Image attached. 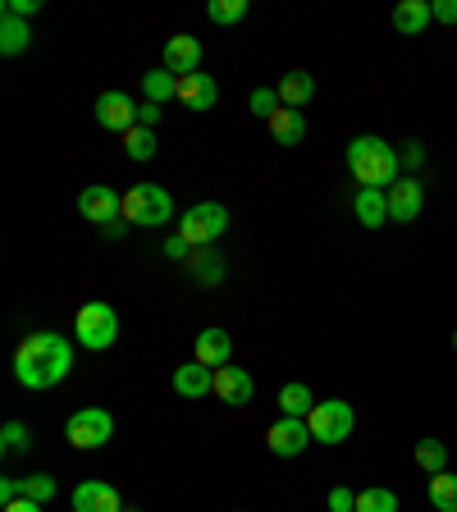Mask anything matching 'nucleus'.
Returning a JSON list of instances; mask_svg holds the SVG:
<instances>
[{"mask_svg":"<svg viewBox=\"0 0 457 512\" xmlns=\"http://www.w3.org/2000/svg\"><path fill=\"white\" fill-rule=\"evenodd\" d=\"M206 14H211V23L229 28V23L247 19V0H211V5H206Z\"/></svg>","mask_w":457,"mask_h":512,"instance_id":"c756f323","label":"nucleus"},{"mask_svg":"<svg viewBox=\"0 0 457 512\" xmlns=\"http://www.w3.org/2000/svg\"><path fill=\"white\" fill-rule=\"evenodd\" d=\"M142 96L147 101H156V106H165V101H179V78L160 64V69H151V74H142Z\"/></svg>","mask_w":457,"mask_h":512,"instance_id":"4be33fe9","label":"nucleus"},{"mask_svg":"<svg viewBox=\"0 0 457 512\" xmlns=\"http://www.w3.org/2000/svg\"><path fill=\"white\" fill-rule=\"evenodd\" d=\"M69 503H74V512H124L119 490L115 485H106V480H83Z\"/></svg>","mask_w":457,"mask_h":512,"instance_id":"ddd939ff","label":"nucleus"},{"mask_svg":"<svg viewBox=\"0 0 457 512\" xmlns=\"http://www.w3.org/2000/svg\"><path fill=\"white\" fill-rule=\"evenodd\" d=\"M192 252H197V247H192V243H183L179 234H174L170 243H165V256H170V261H192Z\"/></svg>","mask_w":457,"mask_h":512,"instance_id":"c9c22d12","label":"nucleus"},{"mask_svg":"<svg viewBox=\"0 0 457 512\" xmlns=\"http://www.w3.org/2000/svg\"><path fill=\"white\" fill-rule=\"evenodd\" d=\"M138 124L142 128H156L160 124V106H156V101H142V106H138Z\"/></svg>","mask_w":457,"mask_h":512,"instance_id":"4c0bfd02","label":"nucleus"},{"mask_svg":"<svg viewBox=\"0 0 457 512\" xmlns=\"http://www.w3.org/2000/svg\"><path fill=\"white\" fill-rule=\"evenodd\" d=\"M270 124V138L275 142H284V147H298L302 138H307V119H302V110H288V106H279L275 115L266 119Z\"/></svg>","mask_w":457,"mask_h":512,"instance_id":"aec40b11","label":"nucleus"},{"mask_svg":"<svg viewBox=\"0 0 457 512\" xmlns=\"http://www.w3.org/2000/svg\"><path fill=\"white\" fill-rule=\"evenodd\" d=\"M64 435H69L74 448H106L110 435H115V416L106 407H83V412L64 421Z\"/></svg>","mask_w":457,"mask_h":512,"instance_id":"0eeeda50","label":"nucleus"},{"mask_svg":"<svg viewBox=\"0 0 457 512\" xmlns=\"http://www.w3.org/2000/svg\"><path fill=\"white\" fill-rule=\"evenodd\" d=\"M435 19L439 23H457V0H435Z\"/></svg>","mask_w":457,"mask_h":512,"instance_id":"58836bf2","label":"nucleus"},{"mask_svg":"<svg viewBox=\"0 0 457 512\" xmlns=\"http://www.w3.org/2000/svg\"><path fill=\"white\" fill-rule=\"evenodd\" d=\"M398 156H403V165H407V170H416V165L426 160V147H421V142H407V147L398 151Z\"/></svg>","mask_w":457,"mask_h":512,"instance_id":"e433bc0d","label":"nucleus"},{"mask_svg":"<svg viewBox=\"0 0 457 512\" xmlns=\"http://www.w3.org/2000/svg\"><path fill=\"white\" fill-rule=\"evenodd\" d=\"M307 426H311V439H320V444H343V439H352V430H357V412H352V403H343V398H325V403L311 407Z\"/></svg>","mask_w":457,"mask_h":512,"instance_id":"39448f33","label":"nucleus"},{"mask_svg":"<svg viewBox=\"0 0 457 512\" xmlns=\"http://www.w3.org/2000/svg\"><path fill=\"white\" fill-rule=\"evenodd\" d=\"M252 394H256V384H252V375H247L243 366H220V371H215V398H220V403L247 407L252 403Z\"/></svg>","mask_w":457,"mask_h":512,"instance_id":"4468645a","label":"nucleus"},{"mask_svg":"<svg viewBox=\"0 0 457 512\" xmlns=\"http://www.w3.org/2000/svg\"><path fill=\"white\" fill-rule=\"evenodd\" d=\"M348 170L352 179L362 183V188H380L389 192L398 179H403V156H398L394 142H384L375 138V133H362V138H352L348 142Z\"/></svg>","mask_w":457,"mask_h":512,"instance_id":"f03ea898","label":"nucleus"},{"mask_svg":"<svg viewBox=\"0 0 457 512\" xmlns=\"http://www.w3.org/2000/svg\"><path fill=\"white\" fill-rule=\"evenodd\" d=\"M229 352H234V339H229V334L224 330H202L197 334V343H192V362L220 371V366H229Z\"/></svg>","mask_w":457,"mask_h":512,"instance_id":"dca6fc26","label":"nucleus"},{"mask_svg":"<svg viewBox=\"0 0 457 512\" xmlns=\"http://www.w3.org/2000/svg\"><path fill=\"white\" fill-rule=\"evenodd\" d=\"M416 467L426 471V476L448 471V448L439 444V439H421V444H416Z\"/></svg>","mask_w":457,"mask_h":512,"instance_id":"a878e982","label":"nucleus"},{"mask_svg":"<svg viewBox=\"0 0 457 512\" xmlns=\"http://www.w3.org/2000/svg\"><path fill=\"white\" fill-rule=\"evenodd\" d=\"M247 106H252V115L270 119V115L279 110V92H275V87H256V92L247 96Z\"/></svg>","mask_w":457,"mask_h":512,"instance_id":"473e14b6","label":"nucleus"},{"mask_svg":"<svg viewBox=\"0 0 457 512\" xmlns=\"http://www.w3.org/2000/svg\"><path fill=\"white\" fill-rule=\"evenodd\" d=\"M311 407H316V398H311L307 384L293 380V384H284V389H279V412H284V416H302V421H307Z\"/></svg>","mask_w":457,"mask_h":512,"instance_id":"b1692460","label":"nucleus"},{"mask_svg":"<svg viewBox=\"0 0 457 512\" xmlns=\"http://www.w3.org/2000/svg\"><path fill=\"white\" fill-rule=\"evenodd\" d=\"M179 101L188 110H211L220 101V87H215L211 74H188V78H179Z\"/></svg>","mask_w":457,"mask_h":512,"instance_id":"a211bd4d","label":"nucleus"},{"mask_svg":"<svg viewBox=\"0 0 457 512\" xmlns=\"http://www.w3.org/2000/svg\"><path fill=\"white\" fill-rule=\"evenodd\" d=\"M435 19V0H398L394 5V28L403 37H421Z\"/></svg>","mask_w":457,"mask_h":512,"instance_id":"f3484780","label":"nucleus"},{"mask_svg":"<svg viewBox=\"0 0 457 512\" xmlns=\"http://www.w3.org/2000/svg\"><path fill=\"white\" fill-rule=\"evenodd\" d=\"M124 512H138V508H124Z\"/></svg>","mask_w":457,"mask_h":512,"instance_id":"79ce46f5","label":"nucleus"},{"mask_svg":"<svg viewBox=\"0 0 457 512\" xmlns=\"http://www.w3.org/2000/svg\"><path fill=\"white\" fill-rule=\"evenodd\" d=\"M352 211H357V220H362L366 229H380V224H389V192L362 188L357 192V202H352Z\"/></svg>","mask_w":457,"mask_h":512,"instance_id":"412c9836","label":"nucleus"},{"mask_svg":"<svg viewBox=\"0 0 457 512\" xmlns=\"http://www.w3.org/2000/svg\"><path fill=\"white\" fill-rule=\"evenodd\" d=\"M96 124L110 128V133H128V128H138V106H133V96L101 92L96 96Z\"/></svg>","mask_w":457,"mask_h":512,"instance_id":"9b49d317","label":"nucleus"},{"mask_svg":"<svg viewBox=\"0 0 457 512\" xmlns=\"http://www.w3.org/2000/svg\"><path fill=\"white\" fill-rule=\"evenodd\" d=\"M224 229H229V211H224L220 202H197V206H188L179 220V238L192 247H211Z\"/></svg>","mask_w":457,"mask_h":512,"instance_id":"423d86ee","label":"nucleus"},{"mask_svg":"<svg viewBox=\"0 0 457 512\" xmlns=\"http://www.w3.org/2000/svg\"><path fill=\"white\" fill-rule=\"evenodd\" d=\"M0 448H5V453H28V448H32V430L23 426V421H10V426L0 430Z\"/></svg>","mask_w":457,"mask_h":512,"instance_id":"7c9ffc66","label":"nucleus"},{"mask_svg":"<svg viewBox=\"0 0 457 512\" xmlns=\"http://www.w3.org/2000/svg\"><path fill=\"white\" fill-rule=\"evenodd\" d=\"M78 211H83V220L106 229V224L124 220V197H119L115 188H106V183H92V188L78 192Z\"/></svg>","mask_w":457,"mask_h":512,"instance_id":"6e6552de","label":"nucleus"},{"mask_svg":"<svg viewBox=\"0 0 457 512\" xmlns=\"http://www.w3.org/2000/svg\"><path fill=\"white\" fill-rule=\"evenodd\" d=\"M174 394L179 398H211L215 394V371L202 362L174 366Z\"/></svg>","mask_w":457,"mask_h":512,"instance_id":"2eb2a0df","label":"nucleus"},{"mask_svg":"<svg viewBox=\"0 0 457 512\" xmlns=\"http://www.w3.org/2000/svg\"><path fill=\"white\" fill-rule=\"evenodd\" d=\"M32 46V28L23 19H0V55H23Z\"/></svg>","mask_w":457,"mask_h":512,"instance_id":"5701e85b","label":"nucleus"},{"mask_svg":"<svg viewBox=\"0 0 457 512\" xmlns=\"http://www.w3.org/2000/svg\"><path fill=\"white\" fill-rule=\"evenodd\" d=\"M165 69H170L174 78L202 74V42H197V37H188V32L170 37V42H165Z\"/></svg>","mask_w":457,"mask_h":512,"instance_id":"f8f14e48","label":"nucleus"},{"mask_svg":"<svg viewBox=\"0 0 457 512\" xmlns=\"http://www.w3.org/2000/svg\"><path fill=\"white\" fill-rule=\"evenodd\" d=\"M174 215V197L160 183H138V188L124 192V220L142 224V229H156Z\"/></svg>","mask_w":457,"mask_h":512,"instance_id":"7ed1b4c3","label":"nucleus"},{"mask_svg":"<svg viewBox=\"0 0 457 512\" xmlns=\"http://www.w3.org/2000/svg\"><path fill=\"white\" fill-rule=\"evenodd\" d=\"M192 279H197V284H220L224 279V261L211 247H197V252H192Z\"/></svg>","mask_w":457,"mask_h":512,"instance_id":"393cba45","label":"nucleus"},{"mask_svg":"<svg viewBox=\"0 0 457 512\" xmlns=\"http://www.w3.org/2000/svg\"><path fill=\"white\" fill-rule=\"evenodd\" d=\"M0 512H42V503H32V499H14V503H5Z\"/></svg>","mask_w":457,"mask_h":512,"instance_id":"ea45409f","label":"nucleus"},{"mask_svg":"<svg viewBox=\"0 0 457 512\" xmlns=\"http://www.w3.org/2000/svg\"><path fill=\"white\" fill-rule=\"evenodd\" d=\"M74 339L83 343V348H92V352L115 348V339H119L115 307H110V302H87V307L74 316Z\"/></svg>","mask_w":457,"mask_h":512,"instance_id":"20e7f679","label":"nucleus"},{"mask_svg":"<svg viewBox=\"0 0 457 512\" xmlns=\"http://www.w3.org/2000/svg\"><path fill=\"white\" fill-rule=\"evenodd\" d=\"M357 512H398V494L384 490V485H371V490L357 494Z\"/></svg>","mask_w":457,"mask_h":512,"instance_id":"c85d7f7f","label":"nucleus"},{"mask_svg":"<svg viewBox=\"0 0 457 512\" xmlns=\"http://www.w3.org/2000/svg\"><path fill=\"white\" fill-rule=\"evenodd\" d=\"M453 348H457V330H453Z\"/></svg>","mask_w":457,"mask_h":512,"instance_id":"a19ab883","label":"nucleus"},{"mask_svg":"<svg viewBox=\"0 0 457 512\" xmlns=\"http://www.w3.org/2000/svg\"><path fill=\"white\" fill-rule=\"evenodd\" d=\"M37 10H42V0H5V14H10V19H23V23H28Z\"/></svg>","mask_w":457,"mask_h":512,"instance_id":"f704fd0d","label":"nucleus"},{"mask_svg":"<svg viewBox=\"0 0 457 512\" xmlns=\"http://www.w3.org/2000/svg\"><path fill=\"white\" fill-rule=\"evenodd\" d=\"M279 106H288V110H302V106H311V96H316V78L311 74H302V69H293V74H284L279 78Z\"/></svg>","mask_w":457,"mask_h":512,"instance_id":"6ab92c4d","label":"nucleus"},{"mask_svg":"<svg viewBox=\"0 0 457 512\" xmlns=\"http://www.w3.org/2000/svg\"><path fill=\"white\" fill-rule=\"evenodd\" d=\"M124 151H128V160H151L156 156V133L151 128H128L124 133Z\"/></svg>","mask_w":457,"mask_h":512,"instance_id":"cd10ccee","label":"nucleus"},{"mask_svg":"<svg viewBox=\"0 0 457 512\" xmlns=\"http://www.w3.org/2000/svg\"><path fill=\"white\" fill-rule=\"evenodd\" d=\"M430 503H435V512H457V476H448V471L430 476Z\"/></svg>","mask_w":457,"mask_h":512,"instance_id":"bb28decb","label":"nucleus"},{"mask_svg":"<svg viewBox=\"0 0 457 512\" xmlns=\"http://www.w3.org/2000/svg\"><path fill=\"white\" fill-rule=\"evenodd\" d=\"M330 512H357V494L348 485H334L330 490Z\"/></svg>","mask_w":457,"mask_h":512,"instance_id":"72a5a7b5","label":"nucleus"},{"mask_svg":"<svg viewBox=\"0 0 457 512\" xmlns=\"http://www.w3.org/2000/svg\"><path fill=\"white\" fill-rule=\"evenodd\" d=\"M74 371V343L55 330H37L14 348V380L23 389H55Z\"/></svg>","mask_w":457,"mask_h":512,"instance_id":"f257e3e1","label":"nucleus"},{"mask_svg":"<svg viewBox=\"0 0 457 512\" xmlns=\"http://www.w3.org/2000/svg\"><path fill=\"white\" fill-rule=\"evenodd\" d=\"M421 206H426V183L403 174V179L389 188V220L394 224H412L421 220Z\"/></svg>","mask_w":457,"mask_h":512,"instance_id":"9d476101","label":"nucleus"},{"mask_svg":"<svg viewBox=\"0 0 457 512\" xmlns=\"http://www.w3.org/2000/svg\"><path fill=\"white\" fill-rule=\"evenodd\" d=\"M23 480V499H32V503H51L55 499V480L51 476H19Z\"/></svg>","mask_w":457,"mask_h":512,"instance_id":"2f4dec72","label":"nucleus"},{"mask_svg":"<svg viewBox=\"0 0 457 512\" xmlns=\"http://www.w3.org/2000/svg\"><path fill=\"white\" fill-rule=\"evenodd\" d=\"M307 444H311V426L302 416H279L266 430V448L275 458H298V453H307Z\"/></svg>","mask_w":457,"mask_h":512,"instance_id":"1a4fd4ad","label":"nucleus"}]
</instances>
